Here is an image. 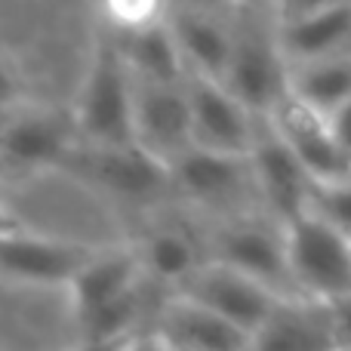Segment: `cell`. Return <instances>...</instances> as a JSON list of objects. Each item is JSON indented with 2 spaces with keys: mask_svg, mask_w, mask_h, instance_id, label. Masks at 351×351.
<instances>
[{
  "mask_svg": "<svg viewBox=\"0 0 351 351\" xmlns=\"http://www.w3.org/2000/svg\"><path fill=\"white\" fill-rule=\"evenodd\" d=\"M142 253H96L74 274L71 296L84 339L93 346H123L142 315V278H145Z\"/></svg>",
  "mask_w": 351,
  "mask_h": 351,
  "instance_id": "1",
  "label": "cell"
},
{
  "mask_svg": "<svg viewBox=\"0 0 351 351\" xmlns=\"http://www.w3.org/2000/svg\"><path fill=\"white\" fill-rule=\"evenodd\" d=\"M74 127L90 145H136V77L121 43L102 40L93 53Z\"/></svg>",
  "mask_w": 351,
  "mask_h": 351,
  "instance_id": "2",
  "label": "cell"
},
{
  "mask_svg": "<svg viewBox=\"0 0 351 351\" xmlns=\"http://www.w3.org/2000/svg\"><path fill=\"white\" fill-rule=\"evenodd\" d=\"M222 84L256 114H268L287 96L290 62L280 47V12L268 22L259 12H243L234 28V47Z\"/></svg>",
  "mask_w": 351,
  "mask_h": 351,
  "instance_id": "3",
  "label": "cell"
},
{
  "mask_svg": "<svg viewBox=\"0 0 351 351\" xmlns=\"http://www.w3.org/2000/svg\"><path fill=\"white\" fill-rule=\"evenodd\" d=\"M284 228L290 274L299 296L330 302L351 293V234L311 210L293 216Z\"/></svg>",
  "mask_w": 351,
  "mask_h": 351,
  "instance_id": "4",
  "label": "cell"
},
{
  "mask_svg": "<svg viewBox=\"0 0 351 351\" xmlns=\"http://www.w3.org/2000/svg\"><path fill=\"white\" fill-rule=\"evenodd\" d=\"M194 145L228 154H250L259 130V117L247 102L234 96L222 80L188 71Z\"/></svg>",
  "mask_w": 351,
  "mask_h": 351,
  "instance_id": "5",
  "label": "cell"
},
{
  "mask_svg": "<svg viewBox=\"0 0 351 351\" xmlns=\"http://www.w3.org/2000/svg\"><path fill=\"white\" fill-rule=\"evenodd\" d=\"M173 188L194 204H237V200H259L253 160L250 154L213 152L204 145H191L170 164Z\"/></svg>",
  "mask_w": 351,
  "mask_h": 351,
  "instance_id": "6",
  "label": "cell"
},
{
  "mask_svg": "<svg viewBox=\"0 0 351 351\" xmlns=\"http://www.w3.org/2000/svg\"><path fill=\"white\" fill-rule=\"evenodd\" d=\"M216 259L241 268L280 296H299L287 256V228L280 219H243L216 237Z\"/></svg>",
  "mask_w": 351,
  "mask_h": 351,
  "instance_id": "7",
  "label": "cell"
},
{
  "mask_svg": "<svg viewBox=\"0 0 351 351\" xmlns=\"http://www.w3.org/2000/svg\"><path fill=\"white\" fill-rule=\"evenodd\" d=\"M250 160H253L256 185H259V197L268 216L290 222L302 210H308L311 197V173L305 164L293 154V148L278 136L265 114L259 117V130H256L253 148H250Z\"/></svg>",
  "mask_w": 351,
  "mask_h": 351,
  "instance_id": "8",
  "label": "cell"
},
{
  "mask_svg": "<svg viewBox=\"0 0 351 351\" xmlns=\"http://www.w3.org/2000/svg\"><path fill=\"white\" fill-rule=\"evenodd\" d=\"M182 293L204 302L206 308L219 311L231 324L243 327L250 336H256V330L265 324V317L274 311V305L284 299L268 284H262V280L243 274L241 268L219 259L210 262V265H200L182 284Z\"/></svg>",
  "mask_w": 351,
  "mask_h": 351,
  "instance_id": "9",
  "label": "cell"
},
{
  "mask_svg": "<svg viewBox=\"0 0 351 351\" xmlns=\"http://www.w3.org/2000/svg\"><path fill=\"white\" fill-rule=\"evenodd\" d=\"M265 117L278 130L280 139L293 148V154L305 164L311 179H339L351 173V158L342 152L324 111L311 108L308 102L287 90V96Z\"/></svg>",
  "mask_w": 351,
  "mask_h": 351,
  "instance_id": "10",
  "label": "cell"
},
{
  "mask_svg": "<svg viewBox=\"0 0 351 351\" xmlns=\"http://www.w3.org/2000/svg\"><path fill=\"white\" fill-rule=\"evenodd\" d=\"M136 145L167 164H173L185 148L194 145L188 80L185 84L136 80Z\"/></svg>",
  "mask_w": 351,
  "mask_h": 351,
  "instance_id": "11",
  "label": "cell"
},
{
  "mask_svg": "<svg viewBox=\"0 0 351 351\" xmlns=\"http://www.w3.org/2000/svg\"><path fill=\"white\" fill-rule=\"evenodd\" d=\"M80 173L96 182L99 188L127 200H148L173 188L170 164L154 158L142 145H93V152L80 158Z\"/></svg>",
  "mask_w": 351,
  "mask_h": 351,
  "instance_id": "12",
  "label": "cell"
},
{
  "mask_svg": "<svg viewBox=\"0 0 351 351\" xmlns=\"http://www.w3.org/2000/svg\"><path fill=\"white\" fill-rule=\"evenodd\" d=\"M93 253L80 243L34 237L19 228L0 237V274L28 284H71Z\"/></svg>",
  "mask_w": 351,
  "mask_h": 351,
  "instance_id": "13",
  "label": "cell"
},
{
  "mask_svg": "<svg viewBox=\"0 0 351 351\" xmlns=\"http://www.w3.org/2000/svg\"><path fill=\"white\" fill-rule=\"evenodd\" d=\"M160 333L164 348L179 351H234L253 348V336L243 327L231 324L219 311L206 308L204 302L191 296H176L164 305L160 324L154 327Z\"/></svg>",
  "mask_w": 351,
  "mask_h": 351,
  "instance_id": "14",
  "label": "cell"
},
{
  "mask_svg": "<svg viewBox=\"0 0 351 351\" xmlns=\"http://www.w3.org/2000/svg\"><path fill=\"white\" fill-rule=\"evenodd\" d=\"M253 348L321 351L336 348L330 302L311 296H284L253 336Z\"/></svg>",
  "mask_w": 351,
  "mask_h": 351,
  "instance_id": "15",
  "label": "cell"
},
{
  "mask_svg": "<svg viewBox=\"0 0 351 351\" xmlns=\"http://www.w3.org/2000/svg\"><path fill=\"white\" fill-rule=\"evenodd\" d=\"M71 154V123L59 114L6 117L0 130V160L19 170H37L68 160Z\"/></svg>",
  "mask_w": 351,
  "mask_h": 351,
  "instance_id": "16",
  "label": "cell"
},
{
  "mask_svg": "<svg viewBox=\"0 0 351 351\" xmlns=\"http://www.w3.org/2000/svg\"><path fill=\"white\" fill-rule=\"evenodd\" d=\"M280 47L290 65L351 53V0H333L305 16L280 19Z\"/></svg>",
  "mask_w": 351,
  "mask_h": 351,
  "instance_id": "17",
  "label": "cell"
},
{
  "mask_svg": "<svg viewBox=\"0 0 351 351\" xmlns=\"http://www.w3.org/2000/svg\"><path fill=\"white\" fill-rule=\"evenodd\" d=\"M121 49L136 80H152V84H185L188 80V62L182 56L170 22L158 19L142 28L123 31Z\"/></svg>",
  "mask_w": 351,
  "mask_h": 351,
  "instance_id": "18",
  "label": "cell"
},
{
  "mask_svg": "<svg viewBox=\"0 0 351 351\" xmlns=\"http://www.w3.org/2000/svg\"><path fill=\"white\" fill-rule=\"evenodd\" d=\"M176 40L182 47V56L188 62V71L204 74V77L222 80L231 62V47H234V31H228L222 22L210 16L206 10L188 6L170 19Z\"/></svg>",
  "mask_w": 351,
  "mask_h": 351,
  "instance_id": "19",
  "label": "cell"
},
{
  "mask_svg": "<svg viewBox=\"0 0 351 351\" xmlns=\"http://www.w3.org/2000/svg\"><path fill=\"white\" fill-rule=\"evenodd\" d=\"M287 90L308 102L311 108L333 114L342 102L351 99V53L324 56L290 65V84Z\"/></svg>",
  "mask_w": 351,
  "mask_h": 351,
  "instance_id": "20",
  "label": "cell"
},
{
  "mask_svg": "<svg viewBox=\"0 0 351 351\" xmlns=\"http://www.w3.org/2000/svg\"><path fill=\"white\" fill-rule=\"evenodd\" d=\"M142 262H145V271L164 284H185L200 268L194 241L176 228L154 231L142 247Z\"/></svg>",
  "mask_w": 351,
  "mask_h": 351,
  "instance_id": "21",
  "label": "cell"
},
{
  "mask_svg": "<svg viewBox=\"0 0 351 351\" xmlns=\"http://www.w3.org/2000/svg\"><path fill=\"white\" fill-rule=\"evenodd\" d=\"M308 210L351 234V173L339 179H315Z\"/></svg>",
  "mask_w": 351,
  "mask_h": 351,
  "instance_id": "22",
  "label": "cell"
},
{
  "mask_svg": "<svg viewBox=\"0 0 351 351\" xmlns=\"http://www.w3.org/2000/svg\"><path fill=\"white\" fill-rule=\"evenodd\" d=\"M114 28L133 31L160 19V0H105Z\"/></svg>",
  "mask_w": 351,
  "mask_h": 351,
  "instance_id": "23",
  "label": "cell"
},
{
  "mask_svg": "<svg viewBox=\"0 0 351 351\" xmlns=\"http://www.w3.org/2000/svg\"><path fill=\"white\" fill-rule=\"evenodd\" d=\"M330 317H333L336 348H351V293L330 299Z\"/></svg>",
  "mask_w": 351,
  "mask_h": 351,
  "instance_id": "24",
  "label": "cell"
},
{
  "mask_svg": "<svg viewBox=\"0 0 351 351\" xmlns=\"http://www.w3.org/2000/svg\"><path fill=\"white\" fill-rule=\"evenodd\" d=\"M327 117H330V127H333V133H336V139H339L342 152L351 158V99H348V102H342L339 108H336L333 114H327Z\"/></svg>",
  "mask_w": 351,
  "mask_h": 351,
  "instance_id": "25",
  "label": "cell"
},
{
  "mask_svg": "<svg viewBox=\"0 0 351 351\" xmlns=\"http://www.w3.org/2000/svg\"><path fill=\"white\" fill-rule=\"evenodd\" d=\"M327 3H333V0H278V12L280 19H296V16H305V12L321 10Z\"/></svg>",
  "mask_w": 351,
  "mask_h": 351,
  "instance_id": "26",
  "label": "cell"
},
{
  "mask_svg": "<svg viewBox=\"0 0 351 351\" xmlns=\"http://www.w3.org/2000/svg\"><path fill=\"white\" fill-rule=\"evenodd\" d=\"M16 99H19V80H16V74L0 62V108H10Z\"/></svg>",
  "mask_w": 351,
  "mask_h": 351,
  "instance_id": "27",
  "label": "cell"
},
{
  "mask_svg": "<svg viewBox=\"0 0 351 351\" xmlns=\"http://www.w3.org/2000/svg\"><path fill=\"white\" fill-rule=\"evenodd\" d=\"M19 228H22V225H19V219L12 216L10 210H3V206H0V237L12 234V231H19Z\"/></svg>",
  "mask_w": 351,
  "mask_h": 351,
  "instance_id": "28",
  "label": "cell"
},
{
  "mask_svg": "<svg viewBox=\"0 0 351 351\" xmlns=\"http://www.w3.org/2000/svg\"><path fill=\"white\" fill-rule=\"evenodd\" d=\"M228 0H188V6H197V10H206V6H222Z\"/></svg>",
  "mask_w": 351,
  "mask_h": 351,
  "instance_id": "29",
  "label": "cell"
},
{
  "mask_svg": "<svg viewBox=\"0 0 351 351\" xmlns=\"http://www.w3.org/2000/svg\"><path fill=\"white\" fill-rule=\"evenodd\" d=\"M3 123H6V108H0V130H3Z\"/></svg>",
  "mask_w": 351,
  "mask_h": 351,
  "instance_id": "30",
  "label": "cell"
},
{
  "mask_svg": "<svg viewBox=\"0 0 351 351\" xmlns=\"http://www.w3.org/2000/svg\"><path fill=\"white\" fill-rule=\"evenodd\" d=\"M237 3H241V0H228V6H237Z\"/></svg>",
  "mask_w": 351,
  "mask_h": 351,
  "instance_id": "31",
  "label": "cell"
}]
</instances>
